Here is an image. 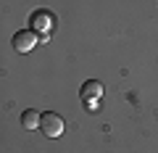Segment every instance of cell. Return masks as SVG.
Returning a JSON list of instances; mask_svg holds the SVG:
<instances>
[{
	"mask_svg": "<svg viewBox=\"0 0 158 153\" xmlns=\"http://www.w3.org/2000/svg\"><path fill=\"white\" fill-rule=\"evenodd\" d=\"M40 130H42L45 137H61L63 135V119L58 116L56 111L40 113Z\"/></svg>",
	"mask_w": 158,
	"mask_h": 153,
	"instance_id": "cell-1",
	"label": "cell"
},
{
	"mask_svg": "<svg viewBox=\"0 0 158 153\" xmlns=\"http://www.w3.org/2000/svg\"><path fill=\"white\" fill-rule=\"evenodd\" d=\"M13 50L19 53H29L34 45H37V32L34 29H24V32H16V37H13Z\"/></svg>",
	"mask_w": 158,
	"mask_h": 153,
	"instance_id": "cell-3",
	"label": "cell"
},
{
	"mask_svg": "<svg viewBox=\"0 0 158 153\" xmlns=\"http://www.w3.org/2000/svg\"><path fill=\"white\" fill-rule=\"evenodd\" d=\"M32 27H34V32H48V29L53 27V16L48 11H34L32 13Z\"/></svg>",
	"mask_w": 158,
	"mask_h": 153,
	"instance_id": "cell-4",
	"label": "cell"
},
{
	"mask_svg": "<svg viewBox=\"0 0 158 153\" xmlns=\"http://www.w3.org/2000/svg\"><path fill=\"white\" fill-rule=\"evenodd\" d=\"M21 124H24V130H37L40 127V113L34 111V108H27V111L21 113Z\"/></svg>",
	"mask_w": 158,
	"mask_h": 153,
	"instance_id": "cell-5",
	"label": "cell"
},
{
	"mask_svg": "<svg viewBox=\"0 0 158 153\" xmlns=\"http://www.w3.org/2000/svg\"><path fill=\"white\" fill-rule=\"evenodd\" d=\"M79 98H82L90 108H95L98 103H100V98H103V85L98 79H87L85 85L79 87Z\"/></svg>",
	"mask_w": 158,
	"mask_h": 153,
	"instance_id": "cell-2",
	"label": "cell"
}]
</instances>
